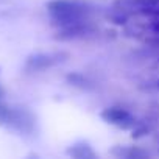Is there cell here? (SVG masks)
Returning <instances> with one entry per match:
<instances>
[{
    "mask_svg": "<svg viewBox=\"0 0 159 159\" xmlns=\"http://www.w3.org/2000/svg\"><path fill=\"white\" fill-rule=\"evenodd\" d=\"M52 24L56 28H64L83 22H91V7L80 3L76 0H50L47 3Z\"/></svg>",
    "mask_w": 159,
    "mask_h": 159,
    "instance_id": "6da1fadb",
    "label": "cell"
},
{
    "mask_svg": "<svg viewBox=\"0 0 159 159\" xmlns=\"http://www.w3.org/2000/svg\"><path fill=\"white\" fill-rule=\"evenodd\" d=\"M8 128L17 131L22 136H33L38 128L36 116L27 106H22V105L11 106V117H10Z\"/></svg>",
    "mask_w": 159,
    "mask_h": 159,
    "instance_id": "7a4b0ae2",
    "label": "cell"
},
{
    "mask_svg": "<svg viewBox=\"0 0 159 159\" xmlns=\"http://www.w3.org/2000/svg\"><path fill=\"white\" fill-rule=\"evenodd\" d=\"M69 58V53L58 52V53H36L27 58L25 61V70L27 72H42L47 70L59 62H64Z\"/></svg>",
    "mask_w": 159,
    "mask_h": 159,
    "instance_id": "3957f363",
    "label": "cell"
},
{
    "mask_svg": "<svg viewBox=\"0 0 159 159\" xmlns=\"http://www.w3.org/2000/svg\"><path fill=\"white\" fill-rule=\"evenodd\" d=\"M102 119L117 128H122V129H133L137 123V120L134 119V116L122 108V106H109V108H105L102 111Z\"/></svg>",
    "mask_w": 159,
    "mask_h": 159,
    "instance_id": "277c9868",
    "label": "cell"
},
{
    "mask_svg": "<svg viewBox=\"0 0 159 159\" xmlns=\"http://www.w3.org/2000/svg\"><path fill=\"white\" fill-rule=\"evenodd\" d=\"M95 31H97V28L94 27V24L91 20V22H83V24L58 28V31L55 33V39H58V41L84 39V38H89L91 34H95Z\"/></svg>",
    "mask_w": 159,
    "mask_h": 159,
    "instance_id": "5b68a950",
    "label": "cell"
},
{
    "mask_svg": "<svg viewBox=\"0 0 159 159\" xmlns=\"http://www.w3.org/2000/svg\"><path fill=\"white\" fill-rule=\"evenodd\" d=\"M67 154L75 159H95L97 153L88 142H76L67 148Z\"/></svg>",
    "mask_w": 159,
    "mask_h": 159,
    "instance_id": "8992f818",
    "label": "cell"
},
{
    "mask_svg": "<svg viewBox=\"0 0 159 159\" xmlns=\"http://www.w3.org/2000/svg\"><path fill=\"white\" fill-rule=\"evenodd\" d=\"M111 153L119 157H126V159H142V157L150 156L148 151H145L139 147H116V148H112Z\"/></svg>",
    "mask_w": 159,
    "mask_h": 159,
    "instance_id": "52a82bcc",
    "label": "cell"
},
{
    "mask_svg": "<svg viewBox=\"0 0 159 159\" xmlns=\"http://www.w3.org/2000/svg\"><path fill=\"white\" fill-rule=\"evenodd\" d=\"M67 81H69L72 86H75V88H78V89H83V91H91V89L95 88V84L91 81V80H89L86 75L80 73V72L69 73V75H67Z\"/></svg>",
    "mask_w": 159,
    "mask_h": 159,
    "instance_id": "ba28073f",
    "label": "cell"
},
{
    "mask_svg": "<svg viewBox=\"0 0 159 159\" xmlns=\"http://www.w3.org/2000/svg\"><path fill=\"white\" fill-rule=\"evenodd\" d=\"M10 117H11V105L5 103L3 98H0V125L8 128Z\"/></svg>",
    "mask_w": 159,
    "mask_h": 159,
    "instance_id": "9c48e42d",
    "label": "cell"
},
{
    "mask_svg": "<svg viewBox=\"0 0 159 159\" xmlns=\"http://www.w3.org/2000/svg\"><path fill=\"white\" fill-rule=\"evenodd\" d=\"M151 31L153 34H159V13L154 17H151Z\"/></svg>",
    "mask_w": 159,
    "mask_h": 159,
    "instance_id": "30bf717a",
    "label": "cell"
},
{
    "mask_svg": "<svg viewBox=\"0 0 159 159\" xmlns=\"http://www.w3.org/2000/svg\"><path fill=\"white\" fill-rule=\"evenodd\" d=\"M3 95H5V91H3L2 84H0V98H3Z\"/></svg>",
    "mask_w": 159,
    "mask_h": 159,
    "instance_id": "8fae6325",
    "label": "cell"
},
{
    "mask_svg": "<svg viewBox=\"0 0 159 159\" xmlns=\"http://www.w3.org/2000/svg\"><path fill=\"white\" fill-rule=\"evenodd\" d=\"M156 145H157V151H159V134H156Z\"/></svg>",
    "mask_w": 159,
    "mask_h": 159,
    "instance_id": "7c38bea8",
    "label": "cell"
},
{
    "mask_svg": "<svg viewBox=\"0 0 159 159\" xmlns=\"http://www.w3.org/2000/svg\"><path fill=\"white\" fill-rule=\"evenodd\" d=\"M154 88H156V89H157V91H159V80H157V81H156V83H154Z\"/></svg>",
    "mask_w": 159,
    "mask_h": 159,
    "instance_id": "4fadbf2b",
    "label": "cell"
}]
</instances>
